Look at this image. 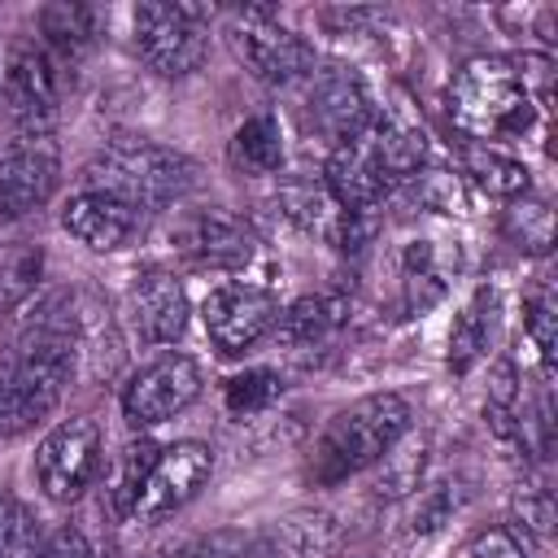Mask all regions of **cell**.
Instances as JSON below:
<instances>
[{
  "label": "cell",
  "instance_id": "cell-26",
  "mask_svg": "<svg viewBox=\"0 0 558 558\" xmlns=\"http://www.w3.org/2000/svg\"><path fill=\"white\" fill-rule=\"evenodd\" d=\"M484 344H488V318H484V292L453 318V327H449V366L458 371V375H466L471 366H475V357L484 353Z\"/></svg>",
  "mask_w": 558,
  "mask_h": 558
},
{
  "label": "cell",
  "instance_id": "cell-9",
  "mask_svg": "<svg viewBox=\"0 0 558 558\" xmlns=\"http://www.w3.org/2000/svg\"><path fill=\"white\" fill-rule=\"evenodd\" d=\"M201 397V366L187 353H161L157 362L140 366L122 392V414L131 427H157L183 414Z\"/></svg>",
  "mask_w": 558,
  "mask_h": 558
},
{
  "label": "cell",
  "instance_id": "cell-30",
  "mask_svg": "<svg viewBox=\"0 0 558 558\" xmlns=\"http://www.w3.org/2000/svg\"><path fill=\"white\" fill-rule=\"evenodd\" d=\"M453 510H458L453 484H432V488H423L418 501H414V510H410V536H432V532H440Z\"/></svg>",
  "mask_w": 558,
  "mask_h": 558
},
{
  "label": "cell",
  "instance_id": "cell-15",
  "mask_svg": "<svg viewBox=\"0 0 558 558\" xmlns=\"http://www.w3.org/2000/svg\"><path fill=\"white\" fill-rule=\"evenodd\" d=\"M61 227L78 244H87L92 253H118V248H126L144 231V214L131 209L118 196H105V192H92L87 187V192H78V196L65 201Z\"/></svg>",
  "mask_w": 558,
  "mask_h": 558
},
{
  "label": "cell",
  "instance_id": "cell-8",
  "mask_svg": "<svg viewBox=\"0 0 558 558\" xmlns=\"http://www.w3.org/2000/svg\"><path fill=\"white\" fill-rule=\"evenodd\" d=\"M61 174V153L52 135L22 131L0 140V218H22L39 209Z\"/></svg>",
  "mask_w": 558,
  "mask_h": 558
},
{
  "label": "cell",
  "instance_id": "cell-5",
  "mask_svg": "<svg viewBox=\"0 0 558 558\" xmlns=\"http://www.w3.org/2000/svg\"><path fill=\"white\" fill-rule=\"evenodd\" d=\"M227 39L235 48V57L253 70V78L270 83V87H288V83H301L314 74V48L279 26L266 9H244L227 22Z\"/></svg>",
  "mask_w": 558,
  "mask_h": 558
},
{
  "label": "cell",
  "instance_id": "cell-20",
  "mask_svg": "<svg viewBox=\"0 0 558 558\" xmlns=\"http://www.w3.org/2000/svg\"><path fill=\"white\" fill-rule=\"evenodd\" d=\"M231 166L240 174H275L283 166V131L275 113H253L231 135Z\"/></svg>",
  "mask_w": 558,
  "mask_h": 558
},
{
  "label": "cell",
  "instance_id": "cell-35",
  "mask_svg": "<svg viewBox=\"0 0 558 558\" xmlns=\"http://www.w3.org/2000/svg\"><path fill=\"white\" fill-rule=\"evenodd\" d=\"M35 558H96V554H92V545L78 527H57L52 536H44Z\"/></svg>",
  "mask_w": 558,
  "mask_h": 558
},
{
  "label": "cell",
  "instance_id": "cell-33",
  "mask_svg": "<svg viewBox=\"0 0 558 558\" xmlns=\"http://www.w3.org/2000/svg\"><path fill=\"white\" fill-rule=\"evenodd\" d=\"M523 331L536 344L541 362H549L554 357V301H549V292H532L527 296V305H523Z\"/></svg>",
  "mask_w": 558,
  "mask_h": 558
},
{
  "label": "cell",
  "instance_id": "cell-32",
  "mask_svg": "<svg viewBox=\"0 0 558 558\" xmlns=\"http://www.w3.org/2000/svg\"><path fill=\"white\" fill-rule=\"evenodd\" d=\"M466 558H536V545L523 527H488L466 545Z\"/></svg>",
  "mask_w": 558,
  "mask_h": 558
},
{
  "label": "cell",
  "instance_id": "cell-3",
  "mask_svg": "<svg viewBox=\"0 0 558 558\" xmlns=\"http://www.w3.org/2000/svg\"><path fill=\"white\" fill-rule=\"evenodd\" d=\"M87 183L92 192L118 196L131 209L148 214V209H166L183 201L196 187V161L166 144L131 140V144H109L100 157H92Z\"/></svg>",
  "mask_w": 558,
  "mask_h": 558
},
{
  "label": "cell",
  "instance_id": "cell-17",
  "mask_svg": "<svg viewBox=\"0 0 558 558\" xmlns=\"http://www.w3.org/2000/svg\"><path fill=\"white\" fill-rule=\"evenodd\" d=\"M70 318H74V340H78V353L87 357V371L96 379L118 375V366H122V336L113 327L109 305H100L92 292H70Z\"/></svg>",
  "mask_w": 558,
  "mask_h": 558
},
{
  "label": "cell",
  "instance_id": "cell-2",
  "mask_svg": "<svg viewBox=\"0 0 558 558\" xmlns=\"http://www.w3.org/2000/svg\"><path fill=\"white\" fill-rule=\"evenodd\" d=\"M405 432H410V405L397 392H366L327 418L310 458V475L318 484H340L375 466Z\"/></svg>",
  "mask_w": 558,
  "mask_h": 558
},
{
  "label": "cell",
  "instance_id": "cell-29",
  "mask_svg": "<svg viewBox=\"0 0 558 558\" xmlns=\"http://www.w3.org/2000/svg\"><path fill=\"white\" fill-rule=\"evenodd\" d=\"M39 279V248H22L9 244L0 248V301H22Z\"/></svg>",
  "mask_w": 558,
  "mask_h": 558
},
{
  "label": "cell",
  "instance_id": "cell-1",
  "mask_svg": "<svg viewBox=\"0 0 558 558\" xmlns=\"http://www.w3.org/2000/svg\"><path fill=\"white\" fill-rule=\"evenodd\" d=\"M549 109V57H475L449 83V118L475 140H519Z\"/></svg>",
  "mask_w": 558,
  "mask_h": 558
},
{
  "label": "cell",
  "instance_id": "cell-13",
  "mask_svg": "<svg viewBox=\"0 0 558 558\" xmlns=\"http://www.w3.org/2000/svg\"><path fill=\"white\" fill-rule=\"evenodd\" d=\"M279 209L283 218H292L301 231L327 240L331 248L349 253V248H362L366 240V214H349L336 205V196L323 187V183H310V179H292L279 187Z\"/></svg>",
  "mask_w": 558,
  "mask_h": 558
},
{
  "label": "cell",
  "instance_id": "cell-18",
  "mask_svg": "<svg viewBox=\"0 0 558 558\" xmlns=\"http://www.w3.org/2000/svg\"><path fill=\"white\" fill-rule=\"evenodd\" d=\"M39 31H44V48L57 61H78L100 31V13L92 4L78 0H61V4H44L39 9Z\"/></svg>",
  "mask_w": 558,
  "mask_h": 558
},
{
  "label": "cell",
  "instance_id": "cell-14",
  "mask_svg": "<svg viewBox=\"0 0 558 558\" xmlns=\"http://www.w3.org/2000/svg\"><path fill=\"white\" fill-rule=\"evenodd\" d=\"M126 314L144 344H174L187 331V292L166 270H144L126 288Z\"/></svg>",
  "mask_w": 558,
  "mask_h": 558
},
{
  "label": "cell",
  "instance_id": "cell-19",
  "mask_svg": "<svg viewBox=\"0 0 558 558\" xmlns=\"http://www.w3.org/2000/svg\"><path fill=\"white\" fill-rule=\"evenodd\" d=\"M340 323H344V301L318 292V296H301L296 305H288V310L275 318V336H279L288 349H314V344H323Z\"/></svg>",
  "mask_w": 558,
  "mask_h": 558
},
{
  "label": "cell",
  "instance_id": "cell-6",
  "mask_svg": "<svg viewBox=\"0 0 558 558\" xmlns=\"http://www.w3.org/2000/svg\"><path fill=\"white\" fill-rule=\"evenodd\" d=\"M0 92L13 109V118L22 122V131H44L48 135V126L57 118V105H61L57 57L35 39H13L4 48V61H0Z\"/></svg>",
  "mask_w": 558,
  "mask_h": 558
},
{
  "label": "cell",
  "instance_id": "cell-4",
  "mask_svg": "<svg viewBox=\"0 0 558 558\" xmlns=\"http://www.w3.org/2000/svg\"><path fill=\"white\" fill-rule=\"evenodd\" d=\"M131 22H135V48H140V57L153 74L183 78V74L201 70V61L209 52L205 9L144 0V4H135Z\"/></svg>",
  "mask_w": 558,
  "mask_h": 558
},
{
  "label": "cell",
  "instance_id": "cell-12",
  "mask_svg": "<svg viewBox=\"0 0 558 558\" xmlns=\"http://www.w3.org/2000/svg\"><path fill=\"white\" fill-rule=\"evenodd\" d=\"M253 231L222 214V209H192L183 218H174L170 227V248L192 262V266H209V270H231V266H244L253 257Z\"/></svg>",
  "mask_w": 558,
  "mask_h": 558
},
{
  "label": "cell",
  "instance_id": "cell-7",
  "mask_svg": "<svg viewBox=\"0 0 558 558\" xmlns=\"http://www.w3.org/2000/svg\"><path fill=\"white\" fill-rule=\"evenodd\" d=\"M100 471V427L96 418L57 423L35 449V480L52 501H78Z\"/></svg>",
  "mask_w": 558,
  "mask_h": 558
},
{
  "label": "cell",
  "instance_id": "cell-28",
  "mask_svg": "<svg viewBox=\"0 0 558 558\" xmlns=\"http://www.w3.org/2000/svg\"><path fill=\"white\" fill-rule=\"evenodd\" d=\"M506 231L519 240L523 253H549V244H554V218H549V205L523 196V201L510 209Z\"/></svg>",
  "mask_w": 558,
  "mask_h": 558
},
{
  "label": "cell",
  "instance_id": "cell-16",
  "mask_svg": "<svg viewBox=\"0 0 558 558\" xmlns=\"http://www.w3.org/2000/svg\"><path fill=\"white\" fill-rule=\"evenodd\" d=\"M305 113L314 122V131H323L327 140L344 144L349 135H357L371 122V100L362 92V83L344 70H323L310 74V100Z\"/></svg>",
  "mask_w": 558,
  "mask_h": 558
},
{
  "label": "cell",
  "instance_id": "cell-10",
  "mask_svg": "<svg viewBox=\"0 0 558 558\" xmlns=\"http://www.w3.org/2000/svg\"><path fill=\"white\" fill-rule=\"evenodd\" d=\"M209 471H214V449L201 445V440H174V445L157 449L153 471H148L140 497H135L131 514L153 523V519H166V514L183 510L205 488Z\"/></svg>",
  "mask_w": 558,
  "mask_h": 558
},
{
  "label": "cell",
  "instance_id": "cell-31",
  "mask_svg": "<svg viewBox=\"0 0 558 558\" xmlns=\"http://www.w3.org/2000/svg\"><path fill=\"white\" fill-rule=\"evenodd\" d=\"M179 558H266V549L253 536L222 527V532H209V536H196L192 545H183Z\"/></svg>",
  "mask_w": 558,
  "mask_h": 558
},
{
  "label": "cell",
  "instance_id": "cell-22",
  "mask_svg": "<svg viewBox=\"0 0 558 558\" xmlns=\"http://www.w3.org/2000/svg\"><path fill=\"white\" fill-rule=\"evenodd\" d=\"M340 541V527L327 510H296L275 527V554L283 558H327Z\"/></svg>",
  "mask_w": 558,
  "mask_h": 558
},
{
  "label": "cell",
  "instance_id": "cell-11",
  "mask_svg": "<svg viewBox=\"0 0 558 558\" xmlns=\"http://www.w3.org/2000/svg\"><path fill=\"white\" fill-rule=\"evenodd\" d=\"M201 318H205V336L214 340V349L222 357H235L275 327L279 301L253 283H222L201 301Z\"/></svg>",
  "mask_w": 558,
  "mask_h": 558
},
{
  "label": "cell",
  "instance_id": "cell-24",
  "mask_svg": "<svg viewBox=\"0 0 558 558\" xmlns=\"http://www.w3.org/2000/svg\"><path fill=\"white\" fill-rule=\"evenodd\" d=\"M283 397V379L266 366H253V371H240L222 384V405L231 418H253L262 410H270L275 401Z\"/></svg>",
  "mask_w": 558,
  "mask_h": 558
},
{
  "label": "cell",
  "instance_id": "cell-21",
  "mask_svg": "<svg viewBox=\"0 0 558 558\" xmlns=\"http://www.w3.org/2000/svg\"><path fill=\"white\" fill-rule=\"evenodd\" d=\"M379 475L371 480V493L379 497V501H392V497H410V493H418V484H423V471H427V440L423 436H401L379 462Z\"/></svg>",
  "mask_w": 558,
  "mask_h": 558
},
{
  "label": "cell",
  "instance_id": "cell-27",
  "mask_svg": "<svg viewBox=\"0 0 558 558\" xmlns=\"http://www.w3.org/2000/svg\"><path fill=\"white\" fill-rule=\"evenodd\" d=\"M153 458H157V445L153 440H131L122 453H118V466H113V506L122 514H131L148 471H153Z\"/></svg>",
  "mask_w": 558,
  "mask_h": 558
},
{
  "label": "cell",
  "instance_id": "cell-34",
  "mask_svg": "<svg viewBox=\"0 0 558 558\" xmlns=\"http://www.w3.org/2000/svg\"><path fill=\"white\" fill-rule=\"evenodd\" d=\"M519 519H523V532H527V536L549 541V532H554V501H549V488H527V493L519 497Z\"/></svg>",
  "mask_w": 558,
  "mask_h": 558
},
{
  "label": "cell",
  "instance_id": "cell-25",
  "mask_svg": "<svg viewBox=\"0 0 558 558\" xmlns=\"http://www.w3.org/2000/svg\"><path fill=\"white\" fill-rule=\"evenodd\" d=\"M39 545H44V532L31 506L0 493V558H35Z\"/></svg>",
  "mask_w": 558,
  "mask_h": 558
},
{
  "label": "cell",
  "instance_id": "cell-23",
  "mask_svg": "<svg viewBox=\"0 0 558 558\" xmlns=\"http://www.w3.org/2000/svg\"><path fill=\"white\" fill-rule=\"evenodd\" d=\"M466 174L488 192V196H501V201H519L527 196V166L497 153V148H471L466 153Z\"/></svg>",
  "mask_w": 558,
  "mask_h": 558
}]
</instances>
